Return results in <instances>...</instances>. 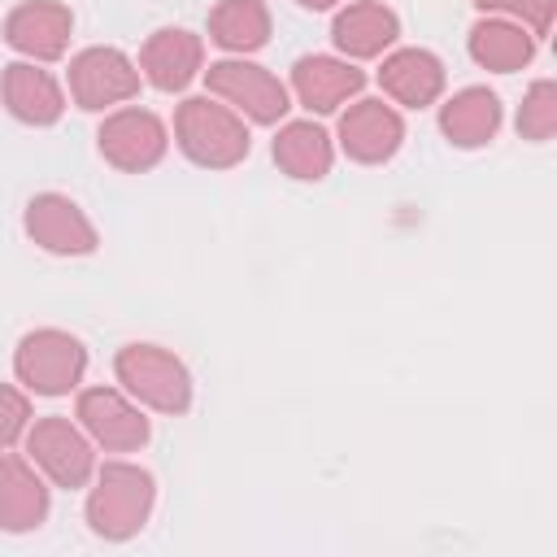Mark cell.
<instances>
[{"label": "cell", "mask_w": 557, "mask_h": 557, "mask_svg": "<svg viewBox=\"0 0 557 557\" xmlns=\"http://www.w3.org/2000/svg\"><path fill=\"white\" fill-rule=\"evenodd\" d=\"M178 148L209 170L239 165L248 157V126L231 104H218L213 96H191L174 113Z\"/></svg>", "instance_id": "1"}, {"label": "cell", "mask_w": 557, "mask_h": 557, "mask_svg": "<svg viewBox=\"0 0 557 557\" xmlns=\"http://www.w3.org/2000/svg\"><path fill=\"white\" fill-rule=\"evenodd\" d=\"M152 496H157V487H152L148 470L126 466V461H109L96 474V487L87 496V522L104 540H131L148 522Z\"/></svg>", "instance_id": "2"}, {"label": "cell", "mask_w": 557, "mask_h": 557, "mask_svg": "<svg viewBox=\"0 0 557 557\" xmlns=\"http://www.w3.org/2000/svg\"><path fill=\"white\" fill-rule=\"evenodd\" d=\"M113 370H117L122 387L135 400H144V405H152L161 413H183L191 405V374H187V366L174 352L157 348V344H126L117 352Z\"/></svg>", "instance_id": "3"}, {"label": "cell", "mask_w": 557, "mask_h": 557, "mask_svg": "<svg viewBox=\"0 0 557 557\" xmlns=\"http://www.w3.org/2000/svg\"><path fill=\"white\" fill-rule=\"evenodd\" d=\"M13 366H17V379H22L30 392H39V396H61V392H70V387L83 379V370H87V348H83L74 335L48 326V331H30V335L17 344Z\"/></svg>", "instance_id": "4"}, {"label": "cell", "mask_w": 557, "mask_h": 557, "mask_svg": "<svg viewBox=\"0 0 557 557\" xmlns=\"http://www.w3.org/2000/svg\"><path fill=\"white\" fill-rule=\"evenodd\" d=\"M209 91L213 96H222L235 113H248L252 122H261V126H270V122H278L283 113H287V87L270 74V70H261V65H252V61H213L209 65Z\"/></svg>", "instance_id": "5"}, {"label": "cell", "mask_w": 557, "mask_h": 557, "mask_svg": "<svg viewBox=\"0 0 557 557\" xmlns=\"http://www.w3.org/2000/svg\"><path fill=\"white\" fill-rule=\"evenodd\" d=\"M26 448H30V461L57 483V487H83L96 470V457H91V444L87 435L52 413V418H39L35 426H26Z\"/></svg>", "instance_id": "6"}, {"label": "cell", "mask_w": 557, "mask_h": 557, "mask_svg": "<svg viewBox=\"0 0 557 557\" xmlns=\"http://www.w3.org/2000/svg\"><path fill=\"white\" fill-rule=\"evenodd\" d=\"M139 91V70L117 48H87L70 61V96L78 109H104Z\"/></svg>", "instance_id": "7"}, {"label": "cell", "mask_w": 557, "mask_h": 557, "mask_svg": "<svg viewBox=\"0 0 557 557\" xmlns=\"http://www.w3.org/2000/svg\"><path fill=\"white\" fill-rule=\"evenodd\" d=\"M96 139H100V157L131 174L152 170L165 157V126L148 109H122V113L104 117Z\"/></svg>", "instance_id": "8"}, {"label": "cell", "mask_w": 557, "mask_h": 557, "mask_svg": "<svg viewBox=\"0 0 557 557\" xmlns=\"http://www.w3.org/2000/svg\"><path fill=\"white\" fill-rule=\"evenodd\" d=\"M78 422H83V431H87L96 444H104L109 453H135V448L148 444V435H152L148 418H144L122 392H113V387H87V392L78 396Z\"/></svg>", "instance_id": "9"}, {"label": "cell", "mask_w": 557, "mask_h": 557, "mask_svg": "<svg viewBox=\"0 0 557 557\" xmlns=\"http://www.w3.org/2000/svg\"><path fill=\"white\" fill-rule=\"evenodd\" d=\"M26 235L39 248L61 257H83L96 248V226L83 218V209L70 196H57V191H44L26 205Z\"/></svg>", "instance_id": "10"}, {"label": "cell", "mask_w": 557, "mask_h": 557, "mask_svg": "<svg viewBox=\"0 0 557 557\" xmlns=\"http://www.w3.org/2000/svg\"><path fill=\"white\" fill-rule=\"evenodd\" d=\"M405 139V122L392 104L383 100H357L348 104V113L339 117V144L352 161L361 165H379L387 161Z\"/></svg>", "instance_id": "11"}, {"label": "cell", "mask_w": 557, "mask_h": 557, "mask_svg": "<svg viewBox=\"0 0 557 557\" xmlns=\"http://www.w3.org/2000/svg\"><path fill=\"white\" fill-rule=\"evenodd\" d=\"M70 30H74V17L57 0H26L4 22L9 48L26 52L35 61H57L65 52V44H70Z\"/></svg>", "instance_id": "12"}, {"label": "cell", "mask_w": 557, "mask_h": 557, "mask_svg": "<svg viewBox=\"0 0 557 557\" xmlns=\"http://www.w3.org/2000/svg\"><path fill=\"white\" fill-rule=\"evenodd\" d=\"M200 57H205V48L191 30L165 26V30H152V39L139 52V65L157 91H183L200 74Z\"/></svg>", "instance_id": "13"}, {"label": "cell", "mask_w": 557, "mask_h": 557, "mask_svg": "<svg viewBox=\"0 0 557 557\" xmlns=\"http://www.w3.org/2000/svg\"><path fill=\"white\" fill-rule=\"evenodd\" d=\"M292 87H296V100L305 109L335 113L348 96H357L366 87V74L348 61H335V57H300L292 70Z\"/></svg>", "instance_id": "14"}, {"label": "cell", "mask_w": 557, "mask_h": 557, "mask_svg": "<svg viewBox=\"0 0 557 557\" xmlns=\"http://www.w3.org/2000/svg\"><path fill=\"white\" fill-rule=\"evenodd\" d=\"M379 83L396 104L422 109L444 91V65L426 48H400L379 65Z\"/></svg>", "instance_id": "15"}, {"label": "cell", "mask_w": 557, "mask_h": 557, "mask_svg": "<svg viewBox=\"0 0 557 557\" xmlns=\"http://www.w3.org/2000/svg\"><path fill=\"white\" fill-rule=\"evenodd\" d=\"M396 35H400V22L379 0H352L348 9L335 13V26H331V39L344 57H379L387 44H396Z\"/></svg>", "instance_id": "16"}, {"label": "cell", "mask_w": 557, "mask_h": 557, "mask_svg": "<svg viewBox=\"0 0 557 557\" xmlns=\"http://www.w3.org/2000/svg\"><path fill=\"white\" fill-rule=\"evenodd\" d=\"M4 104L17 122L52 126L65 109V96L48 70H39L30 61H13V65H4Z\"/></svg>", "instance_id": "17"}, {"label": "cell", "mask_w": 557, "mask_h": 557, "mask_svg": "<svg viewBox=\"0 0 557 557\" xmlns=\"http://www.w3.org/2000/svg\"><path fill=\"white\" fill-rule=\"evenodd\" d=\"M48 518V487L22 457H0V531H30Z\"/></svg>", "instance_id": "18"}, {"label": "cell", "mask_w": 557, "mask_h": 557, "mask_svg": "<svg viewBox=\"0 0 557 557\" xmlns=\"http://www.w3.org/2000/svg\"><path fill=\"white\" fill-rule=\"evenodd\" d=\"M440 126L457 148H479L500 126V100L487 87H466L440 109Z\"/></svg>", "instance_id": "19"}, {"label": "cell", "mask_w": 557, "mask_h": 557, "mask_svg": "<svg viewBox=\"0 0 557 557\" xmlns=\"http://www.w3.org/2000/svg\"><path fill=\"white\" fill-rule=\"evenodd\" d=\"M274 161L292 178H326V170L335 161L331 135L318 122H287L274 135Z\"/></svg>", "instance_id": "20"}, {"label": "cell", "mask_w": 557, "mask_h": 557, "mask_svg": "<svg viewBox=\"0 0 557 557\" xmlns=\"http://www.w3.org/2000/svg\"><path fill=\"white\" fill-rule=\"evenodd\" d=\"M535 52V39L522 30V22H509V17H492V22H479L470 30V57L496 74H513L531 61Z\"/></svg>", "instance_id": "21"}, {"label": "cell", "mask_w": 557, "mask_h": 557, "mask_svg": "<svg viewBox=\"0 0 557 557\" xmlns=\"http://www.w3.org/2000/svg\"><path fill=\"white\" fill-rule=\"evenodd\" d=\"M209 39L226 52H252L270 39V9L261 0H222L209 13Z\"/></svg>", "instance_id": "22"}, {"label": "cell", "mask_w": 557, "mask_h": 557, "mask_svg": "<svg viewBox=\"0 0 557 557\" xmlns=\"http://www.w3.org/2000/svg\"><path fill=\"white\" fill-rule=\"evenodd\" d=\"M553 131H557V87L544 78V83H535V87L527 91V100H522V113H518V135H522V139L544 144Z\"/></svg>", "instance_id": "23"}, {"label": "cell", "mask_w": 557, "mask_h": 557, "mask_svg": "<svg viewBox=\"0 0 557 557\" xmlns=\"http://www.w3.org/2000/svg\"><path fill=\"white\" fill-rule=\"evenodd\" d=\"M474 4L500 17H518L531 35H548L553 26V0H474Z\"/></svg>", "instance_id": "24"}, {"label": "cell", "mask_w": 557, "mask_h": 557, "mask_svg": "<svg viewBox=\"0 0 557 557\" xmlns=\"http://www.w3.org/2000/svg\"><path fill=\"white\" fill-rule=\"evenodd\" d=\"M26 426H30V400L17 387L0 383V448L17 444L26 435Z\"/></svg>", "instance_id": "25"}, {"label": "cell", "mask_w": 557, "mask_h": 557, "mask_svg": "<svg viewBox=\"0 0 557 557\" xmlns=\"http://www.w3.org/2000/svg\"><path fill=\"white\" fill-rule=\"evenodd\" d=\"M305 9H331V4H339V0H300Z\"/></svg>", "instance_id": "26"}]
</instances>
